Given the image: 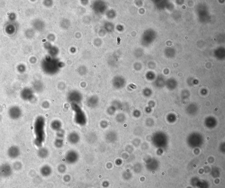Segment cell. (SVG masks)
Returning <instances> with one entry per match:
<instances>
[{"label":"cell","instance_id":"6da1fadb","mask_svg":"<svg viewBox=\"0 0 225 188\" xmlns=\"http://www.w3.org/2000/svg\"><path fill=\"white\" fill-rule=\"evenodd\" d=\"M45 118L42 116H38L35 120L33 128L35 135L34 143L39 148L42 147V145L45 141Z\"/></svg>","mask_w":225,"mask_h":188},{"label":"cell","instance_id":"7a4b0ae2","mask_svg":"<svg viewBox=\"0 0 225 188\" xmlns=\"http://www.w3.org/2000/svg\"><path fill=\"white\" fill-rule=\"evenodd\" d=\"M71 106L72 110L75 113V123L80 126H85L87 123V117L85 113L78 105L73 104L71 105Z\"/></svg>","mask_w":225,"mask_h":188},{"label":"cell","instance_id":"3957f363","mask_svg":"<svg viewBox=\"0 0 225 188\" xmlns=\"http://www.w3.org/2000/svg\"><path fill=\"white\" fill-rule=\"evenodd\" d=\"M13 167L8 163H4L0 166V177L1 178H9L13 173Z\"/></svg>","mask_w":225,"mask_h":188},{"label":"cell","instance_id":"277c9868","mask_svg":"<svg viewBox=\"0 0 225 188\" xmlns=\"http://www.w3.org/2000/svg\"><path fill=\"white\" fill-rule=\"evenodd\" d=\"M8 114L11 119L17 120L22 117V110L19 106H12L9 109Z\"/></svg>","mask_w":225,"mask_h":188},{"label":"cell","instance_id":"5b68a950","mask_svg":"<svg viewBox=\"0 0 225 188\" xmlns=\"http://www.w3.org/2000/svg\"><path fill=\"white\" fill-rule=\"evenodd\" d=\"M79 158V155L77 152L74 150H70L65 155V161L70 164H75Z\"/></svg>","mask_w":225,"mask_h":188},{"label":"cell","instance_id":"8992f818","mask_svg":"<svg viewBox=\"0 0 225 188\" xmlns=\"http://www.w3.org/2000/svg\"><path fill=\"white\" fill-rule=\"evenodd\" d=\"M20 149L16 145L10 146L7 151V154L9 157L13 159L18 157L20 156Z\"/></svg>","mask_w":225,"mask_h":188},{"label":"cell","instance_id":"52a82bcc","mask_svg":"<svg viewBox=\"0 0 225 188\" xmlns=\"http://www.w3.org/2000/svg\"><path fill=\"white\" fill-rule=\"evenodd\" d=\"M67 140L71 144H77L80 140V136L77 132H71L67 136Z\"/></svg>","mask_w":225,"mask_h":188},{"label":"cell","instance_id":"ba28073f","mask_svg":"<svg viewBox=\"0 0 225 188\" xmlns=\"http://www.w3.org/2000/svg\"><path fill=\"white\" fill-rule=\"evenodd\" d=\"M117 135L114 131H108L105 135V140L108 143H112L115 142L117 140Z\"/></svg>","mask_w":225,"mask_h":188},{"label":"cell","instance_id":"9c48e42d","mask_svg":"<svg viewBox=\"0 0 225 188\" xmlns=\"http://www.w3.org/2000/svg\"><path fill=\"white\" fill-rule=\"evenodd\" d=\"M21 97L25 101H30L33 97L31 90L28 88L24 89L21 92Z\"/></svg>","mask_w":225,"mask_h":188},{"label":"cell","instance_id":"30bf717a","mask_svg":"<svg viewBox=\"0 0 225 188\" xmlns=\"http://www.w3.org/2000/svg\"><path fill=\"white\" fill-rule=\"evenodd\" d=\"M50 127L52 130L57 132L62 129V123L59 120H54L51 123Z\"/></svg>","mask_w":225,"mask_h":188},{"label":"cell","instance_id":"8fae6325","mask_svg":"<svg viewBox=\"0 0 225 188\" xmlns=\"http://www.w3.org/2000/svg\"><path fill=\"white\" fill-rule=\"evenodd\" d=\"M40 173L44 177H48L52 173V168L48 165H45L40 169Z\"/></svg>","mask_w":225,"mask_h":188},{"label":"cell","instance_id":"7c38bea8","mask_svg":"<svg viewBox=\"0 0 225 188\" xmlns=\"http://www.w3.org/2000/svg\"><path fill=\"white\" fill-rule=\"evenodd\" d=\"M37 155L40 158H46L49 155V151L47 148L40 147L37 152Z\"/></svg>","mask_w":225,"mask_h":188},{"label":"cell","instance_id":"4fadbf2b","mask_svg":"<svg viewBox=\"0 0 225 188\" xmlns=\"http://www.w3.org/2000/svg\"><path fill=\"white\" fill-rule=\"evenodd\" d=\"M98 104V100L97 98H92L89 99L87 102V105L91 108H95Z\"/></svg>","mask_w":225,"mask_h":188},{"label":"cell","instance_id":"5bb4252c","mask_svg":"<svg viewBox=\"0 0 225 188\" xmlns=\"http://www.w3.org/2000/svg\"><path fill=\"white\" fill-rule=\"evenodd\" d=\"M54 145L57 148L60 149L63 147L64 145L63 139L56 138L54 141Z\"/></svg>","mask_w":225,"mask_h":188},{"label":"cell","instance_id":"9a60e30c","mask_svg":"<svg viewBox=\"0 0 225 188\" xmlns=\"http://www.w3.org/2000/svg\"><path fill=\"white\" fill-rule=\"evenodd\" d=\"M12 167H13V169L15 171H19L22 169V167H23V164L21 162L16 161L14 163Z\"/></svg>","mask_w":225,"mask_h":188},{"label":"cell","instance_id":"2e32d148","mask_svg":"<svg viewBox=\"0 0 225 188\" xmlns=\"http://www.w3.org/2000/svg\"><path fill=\"white\" fill-rule=\"evenodd\" d=\"M87 136H88L87 140H88V141H90V142L95 141L97 138V134L94 132L90 133L89 134H88Z\"/></svg>","mask_w":225,"mask_h":188},{"label":"cell","instance_id":"e0dca14e","mask_svg":"<svg viewBox=\"0 0 225 188\" xmlns=\"http://www.w3.org/2000/svg\"><path fill=\"white\" fill-rule=\"evenodd\" d=\"M65 134H66V132L63 129H60L59 131L56 132V135L57 138L63 139L65 137Z\"/></svg>","mask_w":225,"mask_h":188},{"label":"cell","instance_id":"ac0fdd59","mask_svg":"<svg viewBox=\"0 0 225 188\" xmlns=\"http://www.w3.org/2000/svg\"><path fill=\"white\" fill-rule=\"evenodd\" d=\"M116 110L112 106L108 107L107 110V114L110 116L114 115L116 112Z\"/></svg>","mask_w":225,"mask_h":188},{"label":"cell","instance_id":"d6986e66","mask_svg":"<svg viewBox=\"0 0 225 188\" xmlns=\"http://www.w3.org/2000/svg\"><path fill=\"white\" fill-rule=\"evenodd\" d=\"M124 116H123V115L122 114H117L116 116V120L117 121V122L122 123V122L124 121Z\"/></svg>","mask_w":225,"mask_h":188},{"label":"cell","instance_id":"ffe728a7","mask_svg":"<svg viewBox=\"0 0 225 188\" xmlns=\"http://www.w3.org/2000/svg\"><path fill=\"white\" fill-rule=\"evenodd\" d=\"M66 165L63 164H61L58 167V170L59 171L60 173H63L66 171Z\"/></svg>","mask_w":225,"mask_h":188},{"label":"cell","instance_id":"44dd1931","mask_svg":"<svg viewBox=\"0 0 225 188\" xmlns=\"http://www.w3.org/2000/svg\"><path fill=\"white\" fill-rule=\"evenodd\" d=\"M100 126L101 128L103 129L107 128L108 126V122L105 120H102L100 122Z\"/></svg>","mask_w":225,"mask_h":188},{"label":"cell","instance_id":"7402d4cb","mask_svg":"<svg viewBox=\"0 0 225 188\" xmlns=\"http://www.w3.org/2000/svg\"><path fill=\"white\" fill-rule=\"evenodd\" d=\"M50 105L49 103L47 102H43L42 104V107H43V109L45 110H47L49 108Z\"/></svg>","mask_w":225,"mask_h":188},{"label":"cell","instance_id":"603a6c76","mask_svg":"<svg viewBox=\"0 0 225 188\" xmlns=\"http://www.w3.org/2000/svg\"><path fill=\"white\" fill-rule=\"evenodd\" d=\"M1 177H0V179H1Z\"/></svg>","mask_w":225,"mask_h":188}]
</instances>
